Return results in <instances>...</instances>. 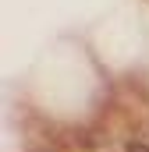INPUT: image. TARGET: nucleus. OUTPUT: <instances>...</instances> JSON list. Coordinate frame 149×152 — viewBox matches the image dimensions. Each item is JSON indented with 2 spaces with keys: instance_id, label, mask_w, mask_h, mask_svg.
I'll use <instances>...</instances> for the list:
<instances>
[{
  "instance_id": "f257e3e1",
  "label": "nucleus",
  "mask_w": 149,
  "mask_h": 152,
  "mask_svg": "<svg viewBox=\"0 0 149 152\" xmlns=\"http://www.w3.org/2000/svg\"><path fill=\"white\" fill-rule=\"evenodd\" d=\"M128 152H149V142H128Z\"/></svg>"
}]
</instances>
